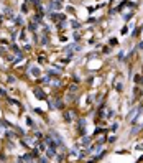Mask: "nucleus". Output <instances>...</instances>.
<instances>
[{"label": "nucleus", "mask_w": 143, "mask_h": 163, "mask_svg": "<svg viewBox=\"0 0 143 163\" xmlns=\"http://www.w3.org/2000/svg\"><path fill=\"white\" fill-rule=\"evenodd\" d=\"M136 114H138V109H136V107H135V109H131V110H130V114H128V120H135V119H136V117H135Z\"/></svg>", "instance_id": "nucleus-1"}, {"label": "nucleus", "mask_w": 143, "mask_h": 163, "mask_svg": "<svg viewBox=\"0 0 143 163\" xmlns=\"http://www.w3.org/2000/svg\"><path fill=\"white\" fill-rule=\"evenodd\" d=\"M35 96H36L38 99H44V97H46V96H44V92H41L39 89H35Z\"/></svg>", "instance_id": "nucleus-2"}, {"label": "nucleus", "mask_w": 143, "mask_h": 163, "mask_svg": "<svg viewBox=\"0 0 143 163\" xmlns=\"http://www.w3.org/2000/svg\"><path fill=\"white\" fill-rule=\"evenodd\" d=\"M46 143L49 145V147H53V148H56V147H58V142H54V140H51V138H48V140H46Z\"/></svg>", "instance_id": "nucleus-3"}, {"label": "nucleus", "mask_w": 143, "mask_h": 163, "mask_svg": "<svg viewBox=\"0 0 143 163\" xmlns=\"http://www.w3.org/2000/svg\"><path fill=\"white\" fill-rule=\"evenodd\" d=\"M30 73L33 74V76H38V74H39V69H38V68H31Z\"/></svg>", "instance_id": "nucleus-4"}, {"label": "nucleus", "mask_w": 143, "mask_h": 163, "mask_svg": "<svg viewBox=\"0 0 143 163\" xmlns=\"http://www.w3.org/2000/svg\"><path fill=\"white\" fill-rule=\"evenodd\" d=\"M48 156L53 158V156H56V152H54V150H48Z\"/></svg>", "instance_id": "nucleus-5"}, {"label": "nucleus", "mask_w": 143, "mask_h": 163, "mask_svg": "<svg viewBox=\"0 0 143 163\" xmlns=\"http://www.w3.org/2000/svg\"><path fill=\"white\" fill-rule=\"evenodd\" d=\"M82 145H84V147H85V145H89V138H87V137L82 138Z\"/></svg>", "instance_id": "nucleus-6"}, {"label": "nucleus", "mask_w": 143, "mask_h": 163, "mask_svg": "<svg viewBox=\"0 0 143 163\" xmlns=\"http://www.w3.org/2000/svg\"><path fill=\"white\" fill-rule=\"evenodd\" d=\"M138 48H140V50H143V41H141V43L138 45Z\"/></svg>", "instance_id": "nucleus-7"}]
</instances>
